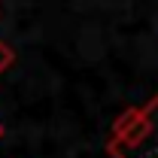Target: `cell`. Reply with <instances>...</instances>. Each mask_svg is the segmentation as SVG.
<instances>
[{"label":"cell","instance_id":"cell-1","mask_svg":"<svg viewBox=\"0 0 158 158\" xmlns=\"http://www.w3.org/2000/svg\"><path fill=\"white\" fill-rule=\"evenodd\" d=\"M12 64H15V49L6 40H0V73H6Z\"/></svg>","mask_w":158,"mask_h":158},{"label":"cell","instance_id":"cell-2","mask_svg":"<svg viewBox=\"0 0 158 158\" xmlns=\"http://www.w3.org/2000/svg\"><path fill=\"white\" fill-rule=\"evenodd\" d=\"M0 134H3V125H0Z\"/></svg>","mask_w":158,"mask_h":158}]
</instances>
